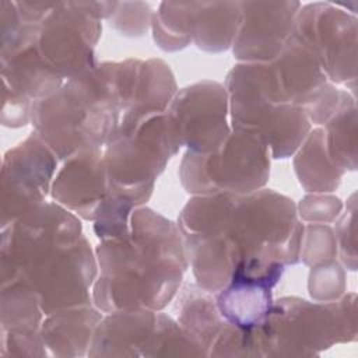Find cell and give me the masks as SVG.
Here are the masks:
<instances>
[{"label": "cell", "instance_id": "26", "mask_svg": "<svg viewBox=\"0 0 358 358\" xmlns=\"http://www.w3.org/2000/svg\"><path fill=\"white\" fill-rule=\"evenodd\" d=\"M343 203L334 196H306L299 204V214L305 221L327 224L341 213Z\"/></svg>", "mask_w": 358, "mask_h": 358}, {"label": "cell", "instance_id": "11", "mask_svg": "<svg viewBox=\"0 0 358 358\" xmlns=\"http://www.w3.org/2000/svg\"><path fill=\"white\" fill-rule=\"evenodd\" d=\"M241 22L232 43L234 55L243 63L273 60L288 41L299 1H239Z\"/></svg>", "mask_w": 358, "mask_h": 358}, {"label": "cell", "instance_id": "22", "mask_svg": "<svg viewBox=\"0 0 358 358\" xmlns=\"http://www.w3.org/2000/svg\"><path fill=\"white\" fill-rule=\"evenodd\" d=\"M337 255V242L334 231L326 224L303 225L301 238L299 260L306 266L315 267L334 260Z\"/></svg>", "mask_w": 358, "mask_h": 358}, {"label": "cell", "instance_id": "8", "mask_svg": "<svg viewBox=\"0 0 358 358\" xmlns=\"http://www.w3.org/2000/svg\"><path fill=\"white\" fill-rule=\"evenodd\" d=\"M291 36L315 55L327 80L355 87V15L327 1L301 4Z\"/></svg>", "mask_w": 358, "mask_h": 358}, {"label": "cell", "instance_id": "9", "mask_svg": "<svg viewBox=\"0 0 358 358\" xmlns=\"http://www.w3.org/2000/svg\"><path fill=\"white\" fill-rule=\"evenodd\" d=\"M56 162L55 152L36 131L4 154L1 228L45 203Z\"/></svg>", "mask_w": 358, "mask_h": 358}, {"label": "cell", "instance_id": "3", "mask_svg": "<svg viewBox=\"0 0 358 358\" xmlns=\"http://www.w3.org/2000/svg\"><path fill=\"white\" fill-rule=\"evenodd\" d=\"M126 109L119 62H103L67 80L53 95L34 101L31 120L59 159L101 150Z\"/></svg>", "mask_w": 358, "mask_h": 358}, {"label": "cell", "instance_id": "16", "mask_svg": "<svg viewBox=\"0 0 358 358\" xmlns=\"http://www.w3.org/2000/svg\"><path fill=\"white\" fill-rule=\"evenodd\" d=\"M271 289L260 282L232 280L215 294V303L227 322L250 331L262 326L271 313Z\"/></svg>", "mask_w": 358, "mask_h": 358}, {"label": "cell", "instance_id": "6", "mask_svg": "<svg viewBox=\"0 0 358 358\" xmlns=\"http://www.w3.org/2000/svg\"><path fill=\"white\" fill-rule=\"evenodd\" d=\"M270 150L252 131L232 129L224 144L213 152L187 150L179 168L182 186L194 196L260 190L270 175Z\"/></svg>", "mask_w": 358, "mask_h": 358}, {"label": "cell", "instance_id": "27", "mask_svg": "<svg viewBox=\"0 0 358 358\" xmlns=\"http://www.w3.org/2000/svg\"><path fill=\"white\" fill-rule=\"evenodd\" d=\"M1 123L7 127H21L31 120L32 101L3 83Z\"/></svg>", "mask_w": 358, "mask_h": 358}, {"label": "cell", "instance_id": "1", "mask_svg": "<svg viewBox=\"0 0 358 358\" xmlns=\"http://www.w3.org/2000/svg\"><path fill=\"white\" fill-rule=\"evenodd\" d=\"M96 264L80 220L59 203L45 201L1 228V284H28L46 316L91 305Z\"/></svg>", "mask_w": 358, "mask_h": 358}, {"label": "cell", "instance_id": "18", "mask_svg": "<svg viewBox=\"0 0 358 358\" xmlns=\"http://www.w3.org/2000/svg\"><path fill=\"white\" fill-rule=\"evenodd\" d=\"M296 151L294 166L298 180L306 192L326 193L338 187L345 172L329 158L323 129L309 131Z\"/></svg>", "mask_w": 358, "mask_h": 358}, {"label": "cell", "instance_id": "7", "mask_svg": "<svg viewBox=\"0 0 358 358\" xmlns=\"http://www.w3.org/2000/svg\"><path fill=\"white\" fill-rule=\"evenodd\" d=\"M225 88L231 129L259 134L273 158H287L294 154L310 131V122L305 109L268 101L257 88L248 63L231 69Z\"/></svg>", "mask_w": 358, "mask_h": 358}, {"label": "cell", "instance_id": "20", "mask_svg": "<svg viewBox=\"0 0 358 358\" xmlns=\"http://www.w3.org/2000/svg\"><path fill=\"white\" fill-rule=\"evenodd\" d=\"M329 158L341 171L357 169V105L345 108L324 123Z\"/></svg>", "mask_w": 358, "mask_h": 358}, {"label": "cell", "instance_id": "14", "mask_svg": "<svg viewBox=\"0 0 358 358\" xmlns=\"http://www.w3.org/2000/svg\"><path fill=\"white\" fill-rule=\"evenodd\" d=\"M103 315L91 305L64 309L52 315L41 324L43 344L52 355L88 354L95 329Z\"/></svg>", "mask_w": 358, "mask_h": 358}, {"label": "cell", "instance_id": "13", "mask_svg": "<svg viewBox=\"0 0 358 358\" xmlns=\"http://www.w3.org/2000/svg\"><path fill=\"white\" fill-rule=\"evenodd\" d=\"M155 320L157 312L147 309L108 313L98 323L87 355H145Z\"/></svg>", "mask_w": 358, "mask_h": 358}, {"label": "cell", "instance_id": "4", "mask_svg": "<svg viewBox=\"0 0 358 358\" xmlns=\"http://www.w3.org/2000/svg\"><path fill=\"white\" fill-rule=\"evenodd\" d=\"M257 355H313L357 337L355 294L331 302L284 296L264 323L252 330Z\"/></svg>", "mask_w": 358, "mask_h": 358}, {"label": "cell", "instance_id": "23", "mask_svg": "<svg viewBox=\"0 0 358 358\" xmlns=\"http://www.w3.org/2000/svg\"><path fill=\"white\" fill-rule=\"evenodd\" d=\"M310 268L308 287L309 294L315 301L331 302L343 296L345 289L344 270L336 260Z\"/></svg>", "mask_w": 358, "mask_h": 358}, {"label": "cell", "instance_id": "17", "mask_svg": "<svg viewBox=\"0 0 358 358\" xmlns=\"http://www.w3.org/2000/svg\"><path fill=\"white\" fill-rule=\"evenodd\" d=\"M241 22V3H192L190 38L199 49L222 52L232 46Z\"/></svg>", "mask_w": 358, "mask_h": 358}, {"label": "cell", "instance_id": "19", "mask_svg": "<svg viewBox=\"0 0 358 358\" xmlns=\"http://www.w3.org/2000/svg\"><path fill=\"white\" fill-rule=\"evenodd\" d=\"M176 92L173 74L164 60L150 59L141 62L133 103L122 116L138 117L165 112Z\"/></svg>", "mask_w": 358, "mask_h": 358}, {"label": "cell", "instance_id": "24", "mask_svg": "<svg viewBox=\"0 0 358 358\" xmlns=\"http://www.w3.org/2000/svg\"><path fill=\"white\" fill-rule=\"evenodd\" d=\"M152 13L150 6L141 1H123L115 6L113 13L108 18L110 25L126 36H141L151 25Z\"/></svg>", "mask_w": 358, "mask_h": 358}, {"label": "cell", "instance_id": "21", "mask_svg": "<svg viewBox=\"0 0 358 358\" xmlns=\"http://www.w3.org/2000/svg\"><path fill=\"white\" fill-rule=\"evenodd\" d=\"M190 14L192 3H161L151 18L155 43L164 50L186 48L192 42Z\"/></svg>", "mask_w": 358, "mask_h": 358}, {"label": "cell", "instance_id": "2", "mask_svg": "<svg viewBox=\"0 0 358 358\" xmlns=\"http://www.w3.org/2000/svg\"><path fill=\"white\" fill-rule=\"evenodd\" d=\"M95 253L99 277L92 299L103 313L164 309L189 264L178 225L147 207L131 213L129 235L102 239Z\"/></svg>", "mask_w": 358, "mask_h": 358}, {"label": "cell", "instance_id": "12", "mask_svg": "<svg viewBox=\"0 0 358 358\" xmlns=\"http://www.w3.org/2000/svg\"><path fill=\"white\" fill-rule=\"evenodd\" d=\"M108 193L109 179L101 150H85L66 159L52 185L56 203L91 221H95Z\"/></svg>", "mask_w": 358, "mask_h": 358}, {"label": "cell", "instance_id": "15", "mask_svg": "<svg viewBox=\"0 0 358 358\" xmlns=\"http://www.w3.org/2000/svg\"><path fill=\"white\" fill-rule=\"evenodd\" d=\"M178 323L208 355L217 337L227 326V320L220 313L213 294L197 284H185L175 302Z\"/></svg>", "mask_w": 358, "mask_h": 358}, {"label": "cell", "instance_id": "5", "mask_svg": "<svg viewBox=\"0 0 358 358\" xmlns=\"http://www.w3.org/2000/svg\"><path fill=\"white\" fill-rule=\"evenodd\" d=\"M103 162L109 187L136 207L147 203L158 175L182 147L168 112L122 116L106 141Z\"/></svg>", "mask_w": 358, "mask_h": 358}, {"label": "cell", "instance_id": "25", "mask_svg": "<svg viewBox=\"0 0 358 358\" xmlns=\"http://www.w3.org/2000/svg\"><path fill=\"white\" fill-rule=\"evenodd\" d=\"M345 213L336 224L334 236L343 264L348 270L357 268V238H355V193L351 194Z\"/></svg>", "mask_w": 358, "mask_h": 358}, {"label": "cell", "instance_id": "10", "mask_svg": "<svg viewBox=\"0 0 358 358\" xmlns=\"http://www.w3.org/2000/svg\"><path fill=\"white\" fill-rule=\"evenodd\" d=\"M228 109L225 85L201 81L178 91L166 112L182 147L196 152H213L232 130L227 122Z\"/></svg>", "mask_w": 358, "mask_h": 358}]
</instances>
